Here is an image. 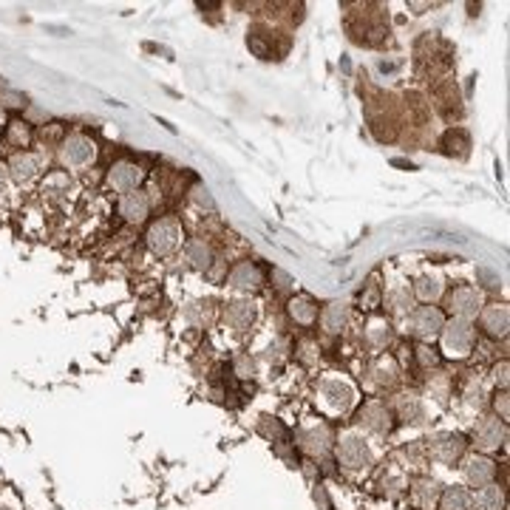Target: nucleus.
Returning a JSON list of instances; mask_svg holds the SVG:
<instances>
[{"label":"nucleus","mask_w":510,"mask_h":510,"mask_svg":"<svg viewBox=\"0 0 510 510\" xmlns=\"http://www.w3.org/2000/svg\"><path fill=\"white\" fill-rule=\"evenodd\" d=\"M448 304H451V312H454L459 321H468V323H471V318H476V312L482 309V298H479L476 289H471V286L454 289V295H451Z\"/></svg>","instance_id":"6"},{"label":"nucleus","mask_w":510,"mask_h":510,"mask_svg":"<svg viewBox=\"0 0 510 510\" xmlns=\"http://www.w3.org/2000/svg\"><path fill=\"white\" fill-rule=\"evenodd\" d=\"M465 474H468V479H471L474 485H488V482L493 479V474H496V465H493L490 459H485V457H474V459L468 462Z\"/></svg>","instance_id":"14"},{"label":"nucleus","mask_w":510,"mask_h":510,"mask_svg":"<svg viewBox=\"0 0 510 510\" xmlns=\"http://www.w3.org/2000/svg\"><path fill=\"white\" fill-rule=\"evenodd\" d=\"M71 190V179H68V173H62V170H57V173H48L46 176V182H43V193H48V196H65Z\"/></svg>","instance_id":"22"},{"label":"nucleus","mask_w":510,"mask_h":510,"mask_svg":"<svg viewBox=\"0 0 510 510\" xmlns=\"http://www.w3.org/2000/svg\"><path fill=\"white\" fill-rule=\"evenodd\" d=\"M196 201H199V204H207V207H213V199H210V196H207V190H201V187L196 190Z\"/></svg>","instance_id":"34"},{"label":"nucleus","mask_w":510,"mask_h":510,"mask_svg":"<svg viewBox=\"0 0 510 510\" xmlns=\"http://www.w3.org/2000/svg\"><path fill=\"white\" fill-rule=\"evenodd\" d=\"M366 335H369L372 346H377V349H380V346H386V343H389V337H391V332H389V323H386V321H372Z\"/></svg>","instance_id":"28"},{"label":"nucleus","mask_w":510,"mask_h":510,"mask_svg":"<svg viewBox=\"0 0 510 510\" xmlns=\"http://www.w3.org/2000/svg\"><path fill=\"white\" fill-rule=\"evenodd\" d=\"M289 315H293L298 323H312L318 318V307L309 301V298H293L289 301Z\"/></svg>","instance_id":"18"},{"label":"nucleus","mask_w":510,"mask_h":510,"mask_svg":"<svg viewBox=\"0 0 510 510\" xmlns=\"http://www.w3.org/2000/svg\"><path fill=\"white\" fill-rule=\"evenodd\" d=\"M323 329L326 332H340L343 326H346V321H349V307L346 304H329L326 309H323Z\"/></svg>","instance_id":"15"},{"label":"nucleus","mask_w":510,"mask_h":510,"mask_svg":"<svg viewBox=\"0 0 510 510\" xmlns=\"http://www.w3.org/2000/svg\"><path fill=\"white\" fill-rule=\"evenodd\" d=\"M386 304L391 307L394 315H408L411 307H414V301H411V295H408V289H391V293L386 295Z\"/></svg>","instance_id":"24"},{"label":"nucleus","mask_w":510,"mask_h":510,"mask_svg":"<svg viewBox=\"0 0 510 510\" xmlns=\"http://www.w3.org/2000/svg\"><path fill=\"white\" fill-rule=\"evenodd\" d=\"M148 199H145V193H125L122 201H119V213L128 218V222H142L145 215H148Z\"/></svg>","instance_id":"10"},{"label":"nucleus","mask_w":510,"mask_h":510,"mask_svg":"<svg viewBox=\"0 0 510 510\" xmlns=\"http://www.w3.org/2000/svg\"><path fill=\"white\" fill-rule=\"evenodd\" d=\"M187 261L196 267V269H207L213 264V250L204 244V241H190L187 244Z\"/></svg>","instance_id":"20"},{"label":"nucleus","mask_w":510,"mask_h":510,"mask_svg":"<svg viewBox=\"0 0 510 510\" xmlns=\"http://www.w3.org/2000/svg\"><path fill=\"white\" fill-rule=\"evenodd\" d=\"M6 128H9V142H12V145H18V148H26L29 139H32L29 125H26V122H9Z\"/></svg>","instance_id":"29"},{"label":"nucleus","mask_w":510,"mask_h":510,"mask_svg":"<svg viewBox=\"0 0 510 510\" xmlns=\"http://www.w3.org/2000/svg\"><path fill=\"white\" fill-rule=\"evenodd\" d=\"M496 408H502V417H507V400H504V394L496 400Z\"/></svg>","instance_id":"36"},{"label":"nucleus","mask_w":510,"mask_h":510,"mask_svg":"<svg viewBox=\"0 0 510 510\" xmlns=\"http://www.w3.org/2000/svg\"><path fill=\"white\" fill-rule=\"evenodd\" d=\"M0 102L4 105H12V108H20L26 100H23V94H18V91H12L4 80H0Z\"/></svg>","instance_id":"31"},{"label":"nucleus","mask_w":510,"mask_h":510,"mask_svg":"<svg viewBox=\"0 0 510 510\" xmlns=\"http://www.w3.org/2000/svg\"><path fill=\"white\" fill-rule=\"evenodd\" d=\"M230 286H236V289H255V286H261V272L253 264H239L230 272Z\"/></svg>","instance_id":"13"},{"label":"nucleus","mask_w":510,"mask_h":510,"mask_svg":"<svg viewBox=\"0 0 510 510\" xmlns=\"http://www.w3.org/2000/svg\"><path fill=\"white\" fill-rule=\"evenodd\" d=\"M436 488H440V485L431 482V479L417 482V488H414V493H411V496H414V504H420V507H425V510H428V507L436 502V493H440Z\"/></svg>","instance_id":"21"},{"label":"nucleus","mask_w":510,"mask_h":510,"mask_svg":"<svg viewBox=\"0 0 510 510\" xmlns=\"http://www.w3.org/2000/svg\"><path fill=\"white\" fill-rule=\"evenodd\" d=\"M236 372H239L241 377H253L255 366H253V360H250L247 354H239V357H236Z\"/></svg>","instance_id":"32"},{"label":"nucleus","mask_w":510,"mask_h":510,"mask_svg":"<svg viewBox=\"0 0 510 510\" xmlns=\"http://www.w3.org/2000/svg\"><path fill=\"white\" fill-rule=\"evenodd\" d=\"M108 182H111L114 190L130 193V190H136V184L142 182V170H139V165H133V162H116V165L111 168V173H108Z\"/></svg>","instance_id":"8"},{"label":"nucleus","mask_w":510,"mask_h":510,"mask_svg":"<svg viewBox=\"0 0 510 510\" xmlns=\"http://www.w3.org/2000/svg\"><path fill=\"white\" fill-rule=\"evenodd\" d=\"M272 275H275V281H278V286H281V289H286L289 283H293V281H289V275H286V272H281V269H275Z\"/></svg>","instance_id":"33"},{"label":"nucleus","mask_w":510,"mask_h":510,"mask_svg":"<svg viewBox=\"0 0 510 510\" xmlns=\"http://www.w3.org/2000/svg\"><path fill=\"white\" fill-rule=\"evenodd\" d=\"M323 397L332 403V408H337V411H346L349 405H351V389L346 386V383H340V380H326L323 383Z\"/></svg>","instance_id":"11"},{"label":"nucleus","mask_w":510,"mask_h":510,"mask_svg":"<svg viewBox=\"0 0 510 510\" xmlns=\"http://www.w3.org/2000/svg\"><path fill=\"white\" fill-rule=\"evenodd\" d=\"M440 295H443V278L425 275V278L417 281V298L420 301H434V298H440Z\"/></svg>","instance_id":"19"},{"label":"nucleus","mask_w":510,"mask_h":510,"mask_svg":"<svg viewBox=\"0 0 510 510\" xmlns=\"http://www.w3.org/2000/svg\"><path fill=\"white\" fill-rule=\"evenodd\" d=\"M360 422L366 425V428H375V431H386V428H389V411H386L380 403H372V405L363 408Z\"/></svg>","instance_id":"16"},{"label":"nucleus","mask_w":510,"mask_h":510,"mask_svg":"<svg viewBox=\"0 0 510 510\" xmlns=\"http://www.w3.org/2000/svg\"><path fill=\"white\" fill-rule=\"evenodd\" d=\"M253 318H255L253 304H230V309H227V323L233 329H247L253 323Z\"/></svg>","instance_id":"17"},{"label":"nucleus","mask_w":510,"mask_h":510,"mask_svg":"<svg viewBox=\"0 0 510 510\" xmlns=\"http://www.w3.org/2000/svg\"><path fill=\"white\" fill-rule=\"evenodd\" d=\"M40 168H43V156L40 154H29V151H23V154H15L12 156V162H9V173H12V179L15 182H32L37 173H40Z\"/></svg>","instance_id":"7"},{"label":"nucleus","mask_w":510,"mask_h":510,"mask_svg":"<svg viewBox=\"0 0 510 510\" xmlns=\"http://www.w3.org/2000/svg\"><path fill=\"white\" fill-rule=\"evenodd\" d=\"M375 372H377V380L380 383H394V377H397V369H394V360H380L377 366H375Z\"/></svg>","instance_id":"30"},{"label":"nucleus","mask_w":510,"mask_h":510,"mask_svg":"<svg viewBox=\"0 0 510 510\" xmlns=\"http://www.w3.org/2000/svg\"><path fill=\"white\" fill-rule=\"evenodd\" d=\"M443 349L448 357H465L474 346V329L468 321H451L448 326H443Z\"/></svg>","instance_id":"3"},{"label":"nucleus","mask_w":510,"mask_h":510,"mask_svg":"<svg viewBox=\"0 0 510 510\" xmlns=\"http://www.w3.org/2000/svg\"><path fill=\"white\" fill-rule=\"evenodd\" d=\"M397 405H400V414H403L405 422H420V420H422V405H420V400H417L414 394L400 397Z\"/></svg>","instance_id":"26"},{"label":"nucleus","mask_w":510,"mask_h":510,"mask_svg":"<svg viewBox=\"0 0 510 510\" xmlns=\"http://www.w3.org/2000/svg\"><path fill=\"white\" fill-rule=\"evenodd\" d=\"M476 504L482 510H502V490L499 488H482L476 496Z\"/></svg>","instance_id":"27"},{"label":"nucleus","mask_w":510,"mask_h":510,"mask_svg":"<svg viewBox=\"0 0 510 510\" xmlns=\"http://www.w3.org/2000/svg\"><path fill=\"white\" fill-rule=\"evenodd\" d=\"M502 440H504V431L499 428V422H496V420H485V422L476 428V443H479L485 451L499 448V445H502Z\"/></svg>","instance_id":"12"},{"label":"nucleus","mask_w":510,"mask_h":510,"mask_svg":"<svg viewBox=\"0 0 510 510\" xmlns=\"http://www.w3.org/2000/svg\"><path fill=\"white\" fill-rule=\"evenodd\" d=\"M443 326H445L443 312L434 309V307H422V309H417V312L411 315V332H414L417 337H422V340H431L434 335H440Z\"/></svg>","instance_id":"5"},{"label":"nucleus","mask_w":510,"mask_h":510,"mask_svg":"<svg viewBox=\"0 0 510 510\" xmlns=\"http://www.w3.org/2000/svg\"><path fill=\"white\" fill-rule=\"evenodd\" d=\"M4 184H6V168H0V190H4Z\"/></svg>","instance_id":"38"},{"label":"nucleus","mask_w":510,"mask_h":510,"mask_svg":"<svg viewBox=\"0 0 510 510\" xmlns=\"http://www.w3.org/2000/svg\"><path fill=\"white\" fill-rule=\"evenodd\" d=\"M496 380L504 386L507 383V363H502V366H496Z\"/></svg>","instance_id":"35"},{"label":"nucleus","mask_w":510,"mask_h":510,"mask_svg":"<svg viewBox=\"0 0 510 510\" xmlns=\"http://www.w3.org/2000/svg\"><path fill=\"white\" fill-rule=\"evenodd\" d=\"M337 459L346 468L357 471V468H366L372 462V451H369L366 443L360 440V436H343L340 445H337Z\"/></svg>","instance_id":"4"},{"label":"nucleus","mask_w":510,"mask_h":510,"mask_svg":"<svg viewBox=\"0 0 510 510\" xmlns=\"http://www.w3.org/2000/svg\"><path fill=\"white\" fill-rule=\"evenodd\" d=\"M301 440H304V448H307L309 454H323V451L329 448V431H326V428H321V431H307Z\"/></svg>","instance_id":"23"},{"label":"nucleus","mask_w":510,"mask_h":510,"mask_svg":"<svg viewBox=\"0 0 510 510\" xmlns=\"http://www.w3.org/2000/svg\"><path fill=\"white\" fill-rule=\"evenodd\" d=\"M9 122H6V114H4V108H0V130H4Z\"/></svg>","instance_id":"37"},{"label":"nucleus","mask_w":510,"mask_h":510,"mask_svg":"<svg viewBox=\"0 0 510 510\" xmlns=\"http://www.w3.org/2000/svg\"><path fill=\"white\" fill-rule=\"evenodd\" d=\"M60 156H62V165H65V168H86V165H91L94 156H97V145H94L88 136L74 133V136H68V139L62 142Z\"/></svg>","instance_id":"2"},{"label":"nucleus","mask_w":510,"mask_h":510,"mask_svg":"<svg viewBox=\"0 0 510 510\" xmlns=\"http://www.w3.org/2000/svg\"><path fill=\"white\" fill-rule=\"evenodd\" d=\"M507 307H502V304H493V307H488L485 312H482V326H485V332L488 335H493V337H504L507 335Z\"/></svg>","instance_id":"9"},{"label":"nucleus","mask_w":510,"mask_h":510,"mask_svg":"<svg viewBox=\"0 0 510 510\" xmlns=\"http://www.w3.org/2000/svg\"><path fill=\"white\" fill-rule=\"evenodd\" d=\"M182 241V227L176 218H159L148 230V247L154 255H170Z\"/></svg>","instance_id":"1"},{"label":"nucleus","mask_w":510,"mask_h":510,"mask_svg":"<svg viewBox=\"0 0 510 510\" xmlns=\"http://www.w3.org/2000/svg\"><path fill=\"white\" fill-rule=\"evenodd\" d=\"M468 504H471V493L462 488H451L443 496V510H468Z\"/></svg>","instance_id":"25"}]
</instances>
